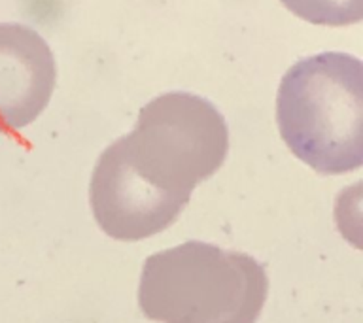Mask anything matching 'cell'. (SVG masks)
<instances>
[{"instance_id": "4", "label": "cell", "mask_w": 363, "mask_h": 323, "mask_svg": "<svg viewBox=\"0 0 363 323\" xmlns=\"http://www.w3.org/2000/svg\"><path fill=\"white\" fill-rule=\"evenodd\" d=\"M55 59L34 28L0 23V132L27 127L55 89Z\"/></svg>"}, {"instance_id": "2", "label": "cell", "mask_w": 363, "mask_h": 323, "mask_svg": "<svg viewBox=\"0 0 363 323\" xmlns=\"http://www.w3.org/2000/svg\"><path fill=\"white\" fill-rule=\"evenodd\" d=\"M267 295L259 261L201 240L146 257L138 283L142 314L157 323H255Z\"/></svg>"}, {"instance_id": "3", "label": "cell", "mask_w": 363, "mask_h": 323, "mask_svg": "<svg viewBox=\"0 0 363 323\" xmlns=\"http://www.w3.org/2000/svg\"><path fill=\"white\" fill-rule=\"evenodd\" d=\"M282 140L318 174H346L363 164V64L346 53L295 62L277 98Z\"/></svg>"}, {"instance_id": "1", "label": "cell", "mask_w": 363, "mask_h": 323, "mask_svg": "<svg viewBox=\"0 0 363 323\" xmlns=\"http://www.w3.org/2000/svg\"><path fill=\"white\" fill-rule=\"evenodd\" d=\"M227 152L229 130L214 104L191 93H167L142 108L135 129L112 142L96 166L127 203L170 227Z\"/></svg>"}, {"instance_id": "5", "label": "cell", "mask_w": 363, "mask_h": 323, "mask_svg": "<svg viewBox=\"0 0 363 323\" xmlns=\"http://www.w3.org/2000/svg\"><path fill=\"white\" fill-rule=\"evenodd\" d=\"M291 13L314 25L346 27L363 19V0H280Z\"/></svg>"}]
</instances>
